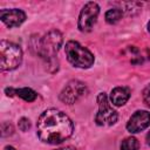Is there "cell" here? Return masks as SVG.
Listing matches in <instances>:
<instances>
[{
	"label": "cell",
	"instance_id": "cell-13",
	"mask_svg": "<svg viewBox=\"0 0 150 150\" xmlns=\"http://www.w3.org/2000/svg\"><path fill=\"white\" fill-rule=\"evenodd\" d=\"M138 148H139V143L137 138L132 136L124 138L121 143V150H138Z\"/></svg>",
	"mask_w": 150,
	"mask_h": 150
},
{
	"label": "cell",
	"instance_id": "cell-8",
	"mask_svg": "<svg viewBox=\"0 0 150 150\" xmlns=\"http://www.w3.org/2000/svg\"><path fill=\"white\" fill-rule=\"evenodd\" d=\"M150 125V112L146 110H137L131 115L127 123V130L131 134L143 131Z\"/></svg>",
	"mask_w": 150,
	"mask_h": 150
},
{
	"label": "cell",
	"instance_id": "cell-11",
	"mask_svg": "<svg viewBox=\"0 0 150 150\" xmlns=\"http://www.w3.org/2000/svg\"><path fill=\"white\" fill-rule=\"evenodd\" d=\"M15 95H18L19 97H21V98L25 100L26 102H33V101L38 97L36 91H34L33 89L27 88V87L15 89Z\"/></svg>",
	"mask_w": 150,
	"mask_h": 150
},
{
	"label": "cell",
	"instance_id": "cell-9",
	"mask_svg": "<svg viewBox=\"0 0 150 150\" xmlns=\"http://www.w3.org/2000/svg\"><path fill=\"white\" fill-rule=\"evenodd\" d=\"M0 19L9 28L19 27L26 20V13L19 8L1 9L0 11Z\"/></svg>",
	"mask_w": 150,
	"mask_h": 150
},
{
	"label": "cell",
	"instance_id": "cell-18",
	"mask_svg": "<svg viewBox=\"0 0 150 150\" xmlns=\"http://www.w3.org/2000/svg\"><path fill=\"white\" fill-rule=\"evenodd\" d=\"M4 150H15V148H13V146H11V145H7V146L4 148Z\"/></svg>",
	"mask_w": 150,
	"mask_h": 150
},
{
	"label": "cell",
	"instance_id": "cell-3",
	"mask_svg": "<svg viewBox=\"0 0 150 150\" xmlns=\"http://www.w3.org/2000/svg\"><path fill=\"white\" fill-rule=\"evenodd\" d=\"M22 50L21 48L9 41L2 40L0 42V67L2 70H13L21 64Z\"/></svg>",
	"mask_w": 150,
	"mask_h": 150
},
{
	"label": "cell",
	"instance_id": "cell-5",
	"mask_svg": "<svg viewBox=\"0 0 150 150\" xmlns=\"http://www.w3.org/2000/svg\"><path fill=\"white\" fill-rule=\"evenodd\" d=\"M97 104H98V111L95 116L96 124L103 127L115 124L118 118V115L117 111L111 108L108 97L104 93H100L97 95Z\"/></svg>",
	"mask_w": 150,
	"mask_h": 150
},
{
	"label": "cell",
	"instance_id": "cell-16",
	"mask_svg": "<svg viewBox=\"0 0 150 150\" xmlns=\"http://www.w3.org/2000/svg\"><path fill=\"white\" fill-rule=\"evenodd\" d=\"M56 150H75L73 146H66V148H60V149H56Z\"/></svg>",
	"mask_w": 150,
	"mask_h": 150
},
{
	"label": "cell",
	"instance_id": "cell-2",
	"mask_svg": "<svg viewBox=\"0 0 150 150\" xmlns=\"http://www.w3.org/2000/svg\"><path fill=\"white\" fill-rule=\"evenodd\" d=\"M68 61L77 68H89L94 64V55L90 50L76 41H68L64 47Z\"/></svg>",
	"mask_w": 150,
	"mask_h": 150
},
{
	"label": "cell",
	"instance_id": "cell-17",
	"mask_svg": "<svg viewBox=\"0 0 150 150\" xmlns=\"http://www.w3.org/2000/svg\"><path fill=\"white\" fill-rule=\"evenodd\" d=\"M146 143L150 145V130H149V132L146 134Z\"/></svg>",
	"mask_w": 150,
	"mask_h": 150
},
{
	"label": "cell",
	"instance_id": "cell-14",
	"mask_svg": "<svg viewBox=\"0 0 150 150\" xmlns=\"http://www.w3.org/2000/svg\"><path fill=\"white\" fill-rule=\"evenodd\" d=\"M29 128H30V122H29V120L26 118V117H22V118L19 121V129H20L21 131H27Z\"/></svg>",
	"mask_w": 150,
	"mask_h": 150
},
{
	"label": "cell",
	"instance_id": "cell-12",
	"mask_svg": "<svg viewBox=\"0 0 150 150\" xmlns=\"http://www.w3.org/2000/svg\"><path fill=\"white\" fill-rule=\"evenodd\" d=\"M123 16V11L121 8H111L109 11H107L105 13V21L110 25L117 23Z\"/></svg>",
	"mask_w": 150,
	"mask_h": 150
},
{
	"label": "cell",
	"instance_id": "cell-1",
	"mask_svg": "<svg viewBox=\"0 0 150 150\" xmlns=\"http://www.w3.org/2000/svg\"><path fill=\"white\" fill-rule=\"evenodd\" d=\"M71 120L57 109L45 110L36 123V134L40 141L47 144H60L73 135Z\"/></svg>",
	"mask_w": 150,
	"mask_h": 150
},
{
	"label": "cell",
	"instance_id": "cell-7",
	"mask_svg": "<svg viewBox=\"0 0 150 150\" xmlns=\"http://www.w3.org/2000/svg\"><path fill=\"white\" fill-rule=\"evenodd\" d=\"M87 91V88L83 82L73 80L66 84V87L62 89L60 94V100L63 103L67 104H73L75 103L79 98H81Z\"/></svg>",
	"mask_w": 150,
	"mask_h": 150
},
{
	"label": "cell",
	"instance_id": "cell-10",
	"mask_svg": "<svg viewBox=\"0 0 150 150\" xmlns=\"http://www.w3.org/2000/svg\"><path fill=\"white\" fill-rule=\"evenodd\" d=\"M129 97H130V90L125 87H116L111 90V94H110L111 103L117 107L125 104Z\"/></svg>",
	"mask_w": 150,
	"mask_h": 150
},
{
	"label": "cell",
	"instance_id": "cell-4",
	"mask_svg": "<svg viewBox=\"0 0 150 150\" xmlns=\"http://www.w3.org/2000/svg\"><path fill=\"white\" fill-rule=\"evenodd\" d=\"M62 34L54 29L48 32L39 42H38V53L41 57L46 59L47 61L54 60V56L59 52L60 47L62 46Z\"/></svg>",
	"mask_w": 150,
	"mask_h": 150
},
{
	"label": "cell",
	"instance_id": "cell-19",
	"mask_svg": "<svg viewBox=\"0 0 150 150\" xmlns=\"http://www.w3.org/2000/svg\"><path fill=\"white\" fill-rule=\"evenodd\" d=\"M148 30H149V32H150V21H149V22H148Z\"/></svg>",
	"mask_w": 150,
	"mask_h": 150
},
{
	"label": "cell",
	"instance_id": "cell-6",
	"mask_svg": "<svg viewBox=\"0 0 150 150\" xmlns=\"http://www.w3.org/2000/svg\"><path fill=\"white\" fill-rule=\"evenodd\" d=\"M98 13H100V7L96 2H93V1L87 2L81 9L79 15V22H77L79 29L83 33L90 32L94 25L96 23Z\"/></svg>",
	"mask_w": 150,
	"mask_h": 150
},
{
	"label": "cell",
	"instance_id": "cell-15",
	"mask_svg": "<svg viewBox=\"0 0 150 150\" xmlns=\"http://www.w3.org/2000/svg\"><path fill=\"white\" fill-rule=\"evenodd\" d=\"M143 101L146 105L150 107V84H148L143 90Z\"/></svg>",
	"mask_w": 150,
	"mask_h": 150
}]
</instances>
